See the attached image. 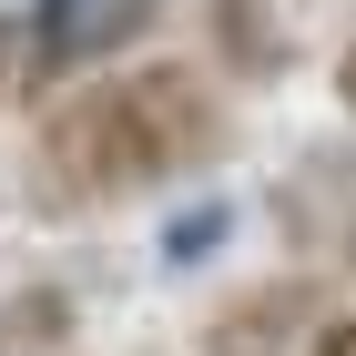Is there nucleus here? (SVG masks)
Here are the masks:
<instances>
[{
	"label": "nucleus",
	"mask_w": 356,
	"mask_h": 356,
	"mask_svg": "<svg viewBox=\"0 0 356 356\" xmlns=\"http://www.w3.org/2000/svg\"><path fill=\"white\" fill-rule=\"evenodd\" d=\"M296 326H305V285H275L265 305H254V296H245V305H224L214 336H204V356H275Z\"/></svg>",
	"instance_id": "obj_4"
},
{
	"label": "nucleus",
	"mask_w": 356,
	"mask_h": 356,
	"mask_svg": "<svg viewBox=\"0 0 356 356\" xmlns=\"http://www.w3.org/2000/svg\"><path fill=\"white\" fill-rule=\"evenodd\" d=\"M163 21V0H31L21 21V82H82L112 51H133Z\"/></svg>",
	"instance_id": "obj_2"
},
{
	"label": "nucleus",
	"mask_w": 356,
	"mask_h": 356,
	"mask_svg": "<svg viewBox=\"0 0 356 356\" xmlns=\"http://www.w3.org/2000/svg\"><path fill=\"white\" fill-rule=\"evenodd\" d=\"M214 153H224V102L184 61L112 72V82L51 102V122L31 133V204L41 214H92V204L173 184V173L214 163Z\"/></svg>",
	"instance_id": "obj_1"
},
{
	"label": "nucleus",
	"mask_w": 356,
	"mask_h": 356,
	"mask_svg": "<svg viewBox=\"0 0 356 356\" xmlns=\"http://www.w3.org/2000/svg\"><path fill=\"white\" fill-rule=\"evenodd\" d=\"M204 21H214V51L234 61V72H254V82L285 72V31H275L265 0H204Z\"/></svg>",
	"instance_id": "obj_5"
},
{
	"label": "nucleus",
	"mask_w": 356,
	"mask_h": 356,
	"mask_svg": "<svg viewBox=\"0 0 356 356\" xmlns=\"http://www.w3.org/2000/svg\"><path fill=\"white\" fill-rule=\"evenodd\" d=\"M336 92H346V102H356V41H346V61H336Z\"/></svg>",
	"instance_id": "obj_9"
},
{
	"label": "nucleus",
	"mask_w": 356,
	"mask_h": 356,
	"mask_svg": "<svg viewBox=\"0 0 356 356\" xmlns=\"http://www.w3.org/2000/svg\"><path fill=\"white\" fill-rule=\"evenodd\" d=\"M10 82H21V21H0V102H10Z\"/></svg>",
	"instance_id": "obj_8"
},
{
	"label": "nucleus",
	"mask_w": 356,
	"mask_h": 356,
	"mask_svg": "<svg viewBox=\"0 0 356 356\" xmlns=\"http://www.w3.org/2000/svg\"><path fill=\"white\" fill-rule=\"evenodd\" d=\"M305 356H356V316H336V326H316V346Z\"/></svg>",
	"instance_id": "obj_7"
},
{
	"label": "nucleus",
	"mask_w": 356,
	"mask_h": 356,
	"mask_svg": "<svg viewBox=\"0 0 356 356\" xmlns=\"http://www.w3.org/2000/svg\"><path fill=\"white\" fill-rule=\"evenodd\" d=\"M31 336H61V296H31L21 316H0V356H21Z\"/></svg>",
	"instance_id": "obj_6"
},
{
	"label": "nucleus",
	"mask_w": 356,
	"mask_h": 356,
	"mask_svg": "<svg viewBox=\"0 0 356 356\" xmlns=\"http://www.w3.org/2000/svg\"><path fill=\"white\" fill-rule=\"evenodd\" d=\"M275 234H285L305 265L356 275V153L346 143H316V153L275 184Z\"/></svg>",
	"instance_id": "obj_3"
}]
</instances>
